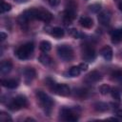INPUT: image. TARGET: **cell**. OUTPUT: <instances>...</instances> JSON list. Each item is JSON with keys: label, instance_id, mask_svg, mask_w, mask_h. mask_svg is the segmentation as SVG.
I'll return each instance as SVG.
<instances>
[{"label": "cell", "instance_id": "32", "mask_svg": "<svg viewBox=\"0 0 122 122\" xmlns=\"http://www.w3.org/2000/svg\"><path fill=\"white\" fill-rule=\"evenodd\" d=\"M48 2H49V4H50L51 7H56V6L59 5L60 0H48Z\"/></svg>", "mask_w": 122, "mask_h": 122}, {"label": "cell", "instance_id": "28", "mask_svg": "<svg viewBox=\"0 0 122 122\" xmlns=\"http://www.w3.org/2000/svg\"><path fill=\"white\" fill-rule=\"evenodd\" d=\"M0 120L3 121V122H8V121H11V117H10L8 113L2 112L0 113Z\"/></svg>", "mask_w": 122, "mask_h": 122}, {"label": "cell", "instance_id": "15", "mask_svg": "<svg viewBox=\"0 0 122 122\" xmlns=\"http://www.w3.org/2000/svg\"><path fill=\"white\" fill-rule=\"evenodd\" d=\"M39 20H42L44 22H50L52 19V15L50 11L48 10H40V13H39Z\"/></svg>", "mask_w": 122, "mask_h": 122}, {"label": "cell", "instance_id": "36", "mask_svg": "<svg viewBox=\"0 0 122 122\" xmlns=\"http://www.w3.org/2000/svg\"><path fill=\"white\" fill-rule=\"evenodd\" d=\"M117 6H118V9L122 11V2H120V3H117Z\"/></svg>", "mask_w": 122, "mask_h": 122}, {"label": "cell", "instance_id": "18", "mask_svg": "<svg viewBox=\"0 0 122 122\" xmlns=\"http://www.w3.org/2000/svg\"><path fill=\"white\" fill-rule=\"evenodd\" d=\"M38 60L40 61V63H41V64L46 65V66L51 65V62H52V59H51V57H50L48 54H46V53L41 54V55L39 56Z\"/></svg>", "mask_w": 122, "mask_h": 122}, {"label": "cell", "instance_id": "4", "mask_svg": "<svg viewBox=\"0 0 122 122\" xmlns=\"http://www.w3.org/2000/svg\"><path fill=\"white\" fill-rule=\"evenodd\" d=\"M28 105V100H27V97L23 94H20V95H17L9 105V108L12 111H17V110H20L21 108H24Z\"/></svg>", "mask_w": 122, "mask_h": 122}, {"label": "cell", "instance_id": "19", "mask_svg": "<svg viewBox=\"0 0 122 122\" xmlns=\"http://www.w3.org/2000/svg\"><path fill=\"white\" fill-rule=\"evenodd\" d=\"M51 33L55 38H61L64 35V30H63V29H61L59 27H55V28L51 29Z\"/></svg>", "mask_w": 122, "mask_h": 122}, {"label": "cell", "instance_id": "38", "mask_svg": "<svg viewBox=\"0 0 122 122\" xmlns=\"http://www.w3.org/2000/svg\"><path fill=\"white\" fill-rule=\"evenodd\" d=\"M116 3H120V2H122V0H114Z\"/></svg>", "mask_w": 122, "mask_h": 122}, {"label": "cell", "instance_id": "8", "mask_svg": "<svg viewBox=\"0 0 122 122\" xmlns=\"http://www.w3.org/2000/svg\"><path fill=\"white\" fill-rule=\"evenodd\" d=\"M39 13H40V9H29L26 10L22 13V15L28 20H31V19H38Z\"/></svg>", "mask_w": 122, "mask_h": 122}, {"label": "cell", "instance_id": "31", "mask_svg": "<svg viewBox=\"0 0 122 122\" xmlns=\"http://www.w3.org/2000/svg\"><path fill=\"white\" fill-rule=\"evenodd\" d=\"M111 93H112V97L114 99V100H116V101H120V94H119V92H117V91H115V90H112V91H111Z\"/></svg>", "mask_w": 122, "mask_h": 122}, {"label": "cell", "instance_id": "30", "mask_svg": "<svg viewBox=\"0 0 122 122\" xmlns=\"http://www.w3.org/2000/svg\"><path fill=\"white\" fill-rule=\"evenodd\" d=\"M75 94H76L77 96L81 97V98H84V97L87 96V91H86V90H83V89H80V90H77V91H76Z\"/></svg>", "mask_w": 122, "mask_h": 122}, {"label": "cell", "instance_id": "3", "mask_svg": "<svg viewBox=\"0 0 122 122\" xmlns=\"http://www.w3.org/2000/svg\"><path fill=\"white\" fill-rule=\"evenodd\" d=\"M57 53L64 61H71L73 58V51L70 45H59L57 47Z\"/></svg>", "mask_w": 122, "mask_h": 122}, {"label": "cell", "instance_id": "16", "mask_svg": "<svg viewBox=\"0 0 122 122\" xmlns=\"http://www.w3.org/2000/svg\"><path fill=\"white\" fill-rule=\"evenodd\" d=\"M122 40V28L114 30L112 32V41L113 43H117Z\"/></svg>", "mask_w": 122, "mask_h": 122}, {"label": "cell", "instance_id": "14", "mask_svg": "<svg viewBox=\"0 0 122 122\" xmlns=\"http://www.w3.org/2000/svg\"><path fill=\"white\" fill-rule=\"evenodd\" d=\"M11 69H12V64L10 60H5L0 65V71L2 73H8L11 71Z\"/></svg>", "mask_w": 122, "mask_h": 122}, {"label": "cell", "instance_id": "12", "mask_svg": "<svg viewBox=\"0 0 122 122\" xmlns=\"http://www.w3.org/2000/svg\"><path fill=\"white\" fill-rule=\"evenodd\" d=\"M1 84L3 87L8 89H15L18 87V81L15 79H3Z\"/></svg>", "mask_w": 122, "mask_h": 122}, {"label": "cell", "instance_id": "23", "mask_svg": "<svg viewBox=\"0 0 122 122\" xmlns=\"http://www.w3.org/2000/svg\"><path fill=\"white\" fill-rule=\"evenodd\" d=\"M80 72H81V70H80V68H79V66H74V67H71V69H70V71H69V74L71 75V76H72V77H75V76H78L79 74H80Z\"/></svg>", "mask_w": 122, "mask_h": 122}, {"label": "cell", "instance_id": "26", "mask_svg": "<svg viewBox=\"0 0 122 122\" xmlns=\"http://www.w3.org/2000/svg\"><path fill=\"white\" fill-rule=\"evenodd\" d=\"M11 9V5L5 2V1H1V12H7L9 10H10Z\"/></svg>", "mask_w": 122, "mask_h": 122}, {"label": "cell", "instance_id": "34", "mask_svg": "<svg viewBox=\"0 0 122 122\" xmlns=\"http://www.w3.org/2000/svg\"><path fill=\"white\" fill-rule=\"evenodd\" d=\"M115 113H116V115H117L118 117L122 118V109H119V110H117Z\"/></svg>", "mask_w": 122, "mask_h": 122}, {"label": "cell", "instance_id": "22", "mask_svg": "<svg viewBox=\"0 0 122 122\" xmlns=\"http://www.w3.org/2000/svg\"><path fill=\"white\" fill-rule=\"evenodd\" d=\"M94 109H95L97 112H105V111H107L109 108H108V105H107L106 103L98 102V103L94 104Z\"/></svg>", "mask_w": 122, "mask_h": 122}, {"label": "cell", "instance_id": "33", "mask_svg": "<svg viewBox=\"0 0 122 122\" xmlns=\"http://www.w3.org/2000/svg\"><path fill=\"white\" fill-rule=\"evenodd\" d=\"M88 64L87 63H85V62H83V63H81V64H79V68H80V70L81 71H87L88 70Z\"/></svg>", "mask_w": 122, "mask_h": 122}, {"label": "cell", "instance_id": "11", "mask_svg": "<svg viewBox=\"0 0 122 122\" xmlns=\"http://www.w3.org/2000/svg\"><path fill=\"white\" fill-rule=\"evenodd\" d=\"M101 55L103 56V58L107 61H111L112 58V50L110 46H104L101 50Z\"/></svg>", "mask_w": 122, "mask_h": 122}, {"label": "cell", "instance_id": "9", "mask_svg": "<svg viewBox=\"0 0 122 122\" xmlns=\"http://www.w3.org/2000/svg\"><path fill=\"white\" fill-rule=\"evenodd\" d=\"M24 73H25V81L27 84H30L36 76V71L33 68H27Z\"/></svg>", "mask_w": 122, "mask_h": 122}, {"label": "cell", "instance_id": "21", "mask_svg": "<svg viewBox=\"0 0 122 122\" xmlns=\"http://www.w3.org/2000/svg\"><path fill=\"white\" fill-rule=\"evenodd\" d=\"M39 48H40V50H41L42 51L47 52V51H51V43H50L49 41L44 40V41H42V42L40 43Z\"/></svg>", "mask_w": 122, "mask_h": 122}, {"label": "cell", "instance_id": "13", "mask_svg": "<svg viewBox=\"0 0 122 122\" xmlns=\"http://www.w3.org/2000/svg\"><path fill=\"white\" fill-rule=\"evenodd\" d=\"M79 23L80 25L83 27V28H86V29H90L92 27L93 25V21L91 17H88V16H82L80 19H79Z\"/></svg>", "mask_w": 122, "mask_h": 122}, {"label": "cell", "instance_id": "37", "mask_svg": "<svg viewBox=\"0 0 122 122\" xmlns=\"http://www.w3.org/2000/svg\"><path fill=\"white\" fill-rule=\"evenodd\" d=\"M26 121H34V119H32V118H27Z\"/></svg>", "mask_w": 122, "mask_h": 122}, {"label": "cell", "instance_id": "24", "mask_svg": "<svg viewBox=\"0 0 122 122\" xmlns=\"http://www.w3.org/2000/svg\"><path fill=\"white\" fill-rule=\"evenodd\" d=\"M70 34L71 36H73L74 38H83L84 37V33H82L81 31L75 30V29H71L70 30Z\"/></svg>", "mask_w": 122, "mask_h": 122}, {"label": "cell", "instance_id": "17", "mask_svg": "<svg viewBox=\"0 0 122 122\" xmlns=\"http://www.w3.org/2000/svg\"><path fill=\"white\" fill-rule=\"evenodd\" d=\"M87 78L91 81V82H97L99 80H101V74L100 72H98L97 71H92V72H90L87 75Z\"/></svg>", "mask_w": 122, "mask_h": 122}, {"label": "cell", "instance_id": "5", "mask_svg": "<svg viewBox=\"0 0 122 122\" xmlns=\"http://www.w3.org/2000/svg\"><path fill=\"white\" fill-rule=\"evenodd\" d=\"M82 58L86 61H89V62H92L94 60L95 51L91 45L84 44L82 46Z\"/></svg>", "mask_w": 122, "mask_h": 122}, {"label": "cell", "instance_id": "1", "mask_svg": "<svg viewBox=\"0 0 122 122\" xmlns=\"http://www.w3.org/2000/svg\"><path fill=\"white\" fill-rule=\"evenodd\" d=\"M33 49H34V45L32 42H28L24 45H22L21 47H19L16 51H15V54L16 56L19 58V59H27L30 56V54L32 53L33 51Z\"/></svg>", "mask_w": 122, "mask_h": 122}, {"label": "cell", "instance_id": "25", "mask_svg": "<svg viewBox=\"0 0 122 122\" xmlns=\"http://www.w3.org/2000/svg\"><path fill=\"white\" fill-rule=\"evenodd\" d=\"M99 91H100V93H101V94L105 95V94H107V93L111 92L112 89H111V87H110L109 85H107V84H103V85H101V86H100Z\"/></svg>", "mask_w": 122, "mask_h": 122}, {"label": "cell", "instance_id": "7", "mask_svg": "<svg viewBox=\"0 0 122 122\" xmlns=\"http://www.w3.org/2000/svg\"><path fill=\"white\" fill-rule=\"evenodd\" d=\"M55 92L62 96H67L70 94V88L66 84H56L54 89L52 90V92Z\"/></svg>", "mask_w": 122, "mask_h": 122}, {"label": "cell", "instance_id": "35", "mask_svg": "<svg viewBox=\"0 0 122 122\" xmlns=\"http://www.w3.org/2000/svg\"><path fill=\"white\" fill-rule=\"evenodd\" d=\"M0 34H1V40H2V41H4V40L8 37V35H7L5 32H3V31H1V33H0Z\"/></svg>", "mask_w": 122, "mask_h": 122}, {"label": "cell", "instance_id": "10", "mask_svg": "<svg viewBox=\"0 0 122 122\" xmlns=\"http://www.w3.org/2000/svg\"><path fill=\"white\" fill-rule=\"evenodd\" d=\"M111 20V12L108 10H104L99 13L98 15V21L102 25H108Z\"/></svg>", "mask_w": 122, "mask_h": 122}, {"label": "cell", "instance_id": "2", "mask_svg": "<svg viewBox=\"0 0 122 122\" xmlns=\"http://www.w3.org/2000/svg\"><path fill=\"white\" fill-rule=\"evenodd\" d=\"M36 96H37V98H38L41 106L45 109V112L47 113H50L51 109V106L53 105V101L51 100V98L47 93H45L42 91H37Z\"/></svg>", "mask_w": 122, "mask_h": 122}, {"label": "cell", "instance_id": "27", "mask_svg": "<svg viewBox=\"0 0 122 122\" xmlns=\"http://www.w3.org/2000/svg\"><path fill=\"white\" fill-rule=\"evenodd\" d=\"M101 9V4L100 3H94V4H92L90 6V10L92 11V12H97L99 11Z\"/></svg>", "mask_w": 122, "mask_h": 122}, {"label": "cell", "instance_id": "20", "mask_svg": "<svg viewBox=\"0 0 122 122\" xmlns=\"http://www.w3.org/2000/svg\"><path fill=\"white\" fill-rule=\"evenodd\" d=\"M65 7H66V10H70L76 11V10H77V4L74 0H66Z\"/></svg>", "mask_w": 122, "mask_h": 122}, {"label": "cell", "instance_id": "6", "mask_svg": "<svg viewBox=\"0 0 122 122\" xmlns=\"http://www.w3.org/2000/svg\"><path fill=\"white\" fill-rule=\"evenodd\" d=\"M60 114L62 116V119L67 120V121H76L78 118L77 115L73 112V111L68 108H63L60 112Z\"/></svg>", "mask_w": 122, "mask_h": 122}, {"label": "cell", "instance_id": "29", "mask_svg": "<svg viewBox=\"0 0 122 122\" xmlns=\"http://www.w3.org/2000/svg\"><path fill=\"white\" fill-rule=\"evenodd\" d=\"M112 76L115 80H121L122 79V71H114L112 73Z\"/></svg>", "mask_w": 122, "mask_h": 122}]
</instances>
